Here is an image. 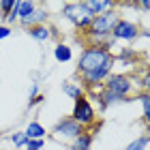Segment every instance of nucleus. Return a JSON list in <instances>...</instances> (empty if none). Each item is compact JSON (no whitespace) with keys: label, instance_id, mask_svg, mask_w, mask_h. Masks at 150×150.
<instances>
[{"label":"nucleus","instance_id":"nucleus-1","mask_svg":"<svg viewBox=\"0 0 150 150\" xmlns=\"http://www.w3.org/2000/svg\"><path fill=\"white\" fill-rule=\"evenodd\" d=\"M116 62V56L101 45H88L79 56L77 73L86 88H94L97 84L105 81L112 75V67Z\"/></svg>","mask_w":150,"mask_h":150},{"label":"nucleus","instance_id":"nucleus-2","mask_svg":"<svg viewBox=\"0 0 150 150\" xmlns=\"http://www.w3.org/2000/svg\"><path fill=\"white\" fill-rule=\"evenodd\" d=\"M62 15L69 19L75 28H79L81 32H86L88 28H90V24L94 19V15L88 11V6L84 2H69V4H64L62 6Z\"/></svg>","mask_w":150,"mask_h":150},{"label":"nucleus","instance_id":"nucleus-3","mask_svg":"<svg viewBox=\"0 0 150 150\" xmlns=\"http://www.w3.org/2000/svg\"><path fill=\"white\" fill-rule=\"evenodd\" d=\"M71 118L77 122V125H81L84 129L90 127V125H94V120H97V112H94L90 99H88V97H79L77 101H75Z\"/></svg>","mask_w":150,"mask_h":150},{"label":"nucleus","instance_id":"nucleus-4","mask_svg":"<svg viewBox=\"0 0 150 150\" xmlns=\"http://www.w3.org/2000/svg\"><path fill=\"white\" fill-rule=\"evenodd\" d=\"M84 131H86V129L81 127V125H77V122L69 116V118H62V120L56 122L52 135H54L56 139H75V137H79Z\"/></svg>","mask_w":150,"mask_h":150},{"label":"nucleus","instance_id":"nucleus-5","mask_svg":"<svg viewBox=\"0 0 150 150\" xmlns=\"http://www.w3.org/2000/svg\"><path fill=\"white\" fill-rule=\"evenodd\" d=\"M133 79L125 73H112L110 77L105 79V90H110L114 94H120V97H129V92L133 90Z\"/></svg>","mask_w":150,"mask_h":150},{"label":"nucleus","instance_id":"nucleus-6","mask_svg":"<svg viewBox=\"0 0 150 150\" xmlns=\"http://www.w3.org/2000/svg\"><path fill=\"white\" fill-rule=\"evenodd\" d=\"M139 37V28L137 24L129 22V19H118V24L112 30V39L114 41H135Z\"/></svg>","mask_w":150,"mask_h":150},{"label":"nucleus","instance_id":"nucleus-7","mask_svg":"<svg viewBox=\"0 0 150 150\" xmlns=\"http://www.w3.org/2000/svg\"><path fill=\"white\" fill-rule=\"evenodd\" d=\"M84 4L88 6V11H90L92 15H101V13H105V11L116 9V4L112 0H84Z\"/></svg>","mask_w":150,"mask_h":150},{"label":"nucleus","instance_id":"nucleus-8","mask_svg":"<svg viewBox=\"0 0 150 150\" xmlns=\"http://www.w3.org/2000/svg\"><path fill=\"white\" fill-rule=\"evenodd\" d=\"M35 11H37V2H32V0H22V2H19V0H17V19H19L22 24H24Z\"/></svg>","mask_w":150,"mask_h":150},{"label":"nucleus","instance_id":"nucleus-9","mask_svg":"<svg viewBox=\"0 0 150 150\" xmlns=\"http://www.w3.org/2000/svg\"><path fill=\"white\" fill-rule=\"evenodd\" d=\"M28 35L35 41H50L52 35H54V30L50 28V26L41 24V26H32V28H28Z\"/></svg>","mask_w":150,"mask_h":150},{"label":"nucleus","instance_id":"nucleus-10","mask_svg":"<svg viewBox=\"0 0 150 150\" xmlns=\"http://www.w3.org/2000/svg\"><path fill=\"white\" fill-rule=\"evenodd\" d=\"M92 139H94V135H92L90 131H84V133L79 135V137H75V139H73V144H71L69 150H90Z\"/></svg>","mask_w":150,"mask_h":150},{"label":"nucleus","instance_id":"nucleus-11","mask_svg":"<svg viewBox=\"0 0 150 150\" xmlns=\"http://www.w3.org/2000/svg\"><path fill=\"white\" fill-rule=\"evenodd\" d=\"M24 135H26L28 139H43V137H45V127L39 125L37 120H32V122H28V127H26Z\"/></svg>","mask_w":150,"mask_h":150},{"label":"nucleus","instance_id":"nucleus-12","mask_svg":"<svg viewBox=\"0 0 150 150\" xmlns=\"http://www.w3.org/2000/svg\"><path fill=\"white\" fill-rule=\"evenodd\" d=\"M62 92L67 94V97H71L73 101H77L79 97H86L84 94V86L81 84H73V81H64L62 84Z\"/></svg>","mask_w":150,"mask_h":150},{"label":"nucleus","instance_id":"nucleus-13","mask_svg":"<svg viewBox=\"0 0 150 150\" xmlns=\"http://www.w3.org/2000/svg\"><path fill=\"white\" fill-rule=\"evenodd\" d=\"M54 58H56L58 62H69V60L73 58L71 47H69V45H64V43H58L56 47H54Z\"/></svg>","mask_w":150,"mask_h":150},{"label":"nucleus","instance_id":"nucleus-14","mask_svg":"<svg viewBox=\"0 0 150 150\" xmlns=\"http://www.w3.org/2000/svg\"><path fill=\"white\" fill-rule=\"evenodd\" d=\"M45 19H47V11L37 6V11L24 22V26H28V28H32V26H41V24H45Z\"/></svg>","mask_w":150,"mask_h":150},{"label":"nucleus","instance_id":"nucleus-15","mask_svg":"<svg viewBox=\"0 0 150 150\" xmlns=\"http://www.w3.org/2000/svg\"><path fill=\"white\" fill-rule=\"evenodd\" d=\"M148 144H150V135H142V137L133 139V142H131V144H129L125 150H146V148H148Z\"/></svg>","mask_w":150,"mask_h":150},{"label":"nucleus","instance_id":"nucleus-16","mask_svg":"<svg viewBox=\"0 0 150 150\" xmlns=\"http://www.w3.org/2000/svg\"><path fill=\"white\" fill-rule=\"evenodd\" d=\"M137 99L142 101V114H144V120H146L148 125H150V94L142 92Z\"/></svg>","mask_w":150,"mask_h":150},{"label":"nucleus","instance_id":"nucleus-17","mask_svg":"<svg viewBox=\"0 0 150 150\" xmlns=\"http://www.w3.org/2000/svg\"><path fill=\"white\" fill-rule=\"evenodd\" d=\"M137 84H139V88H142L146 94H150V69H144V71H142Z\"/></svg>","mask_w":150,"mask_h":150},{"label":"nucleus","instance_id":"nucleus-18","mask_svg":"<svg viewBox=\"0 0 150 150\" xmlns=\"http://www.w3.org/2000/svg\"><path fill=\"white\" fill-rule=\"evenodd\" d=\"M15 4H17V0H2V2H0V13H2V17L9 15V13L15 9Z\"/></svg>","mask_w":150,"mask_h":150},{"label":"nucleus","instance_id":"nucleus-19","mask_svg":"<svg viewBox=\"0 0 150 150\" xmlns=\"http://www.w3.org/2000/svg\"><path fill=\"white\" fill-rule=\"evenodd\" d=\"M11 142H13V146H15V148H24L26 142H28V137H26L24 133H13L11 135Z\"/></svg>","mask_w":150,"mask_h":150},{"label":"nucleus","instance_id":"nucleus-20","mask_svg":"<svg viewBox=\"0 0 150 150\" xmlns=\"http://www.w3.org/2000/svg\"><path fill=\"white\" fill-rule=\"evenodd\" d=\"M43 146H45V142H43V139H28L24 148H26V150H41Z\"/></svg>","mask_w":150,"mask_h":150},{"label":"nucleus","instance_id":"nucleus-21","mask_svg":"<svg viewBox=\"0 0 150 150\" xmlns=\"http://www.w3.org/2000/svg\"><path fill=\"white\" fill-rule=\"evenodd\" d=\"M11 35V26H0V39H6Z\"/></svg>","mask_w":150,"mask_h":150},{"label":"nucleus","instance_id":"nucleus-22","mask_svg":"<svg viewBox=\"0 0 150 150\" xmlns=\"http://www.w3.org/2000/svg\"><path fill=\"white\" fill-rule=\"evenodd\" d=\"M137 9H144V11H150V0H139V2H137Z\"/></svg>","mask_w":150,"mask_h":150},{"label":"nucleus","instance_id":"nucleus-23","mask_svg":"<svg viewBox=\"0 0 150 150\" xmlns=\"http://www.w3.org/2000/svg\"><path fill=\"white\" fill-rule=\"evenodd\" d=\"M37 92H39V86L37 84H32V88H30V94H28V101H32L37 97Z\"/></svg>","mask_w":150,"mask_h":150},{"label":"nucleus","instance_id":"nucleus-24","mask_svg":"<svg viewBox=\"0 0 150 150\" xmlns=\"http://www.w3.org/2000/svg\"><path fill=\"white\" fill-rule=\"evenodd\" d=\"M41 101H43V97H35L32 101H28V107H35V105H39Z\"/></svg>","mask_w":150,"mask_h":150}]
</instances>
